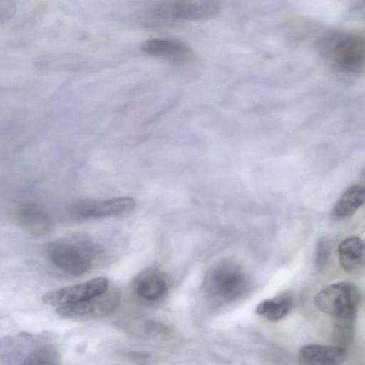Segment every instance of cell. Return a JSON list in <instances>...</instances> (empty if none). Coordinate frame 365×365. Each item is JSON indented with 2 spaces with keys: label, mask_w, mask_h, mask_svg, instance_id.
<instances>
[{
  "label": "cell",
  "mask_w": 365,
  "mask_h": 365,
  "mask_svg": "<svg viewBox=\"0 0 365 365\" xmlns=\"http://www.w3.org/2000/svg\"><path fill=\"white\" fill-rule=\"evenodd\" d=\"M316 48L322 59L336 72L354 76L364 71L365 38L358 31L330 29L318 38Z\"/></svg>",
  "instance_id": "6da1fadb"
},
{
  "label": "cell",
  "mask_w": 365,
  "mask_h": 365,
  "mask_svg": "<svg viewBox=\"0 0 365 365\" xmlns=\"http://www.w3.org/2000/svg\"><path fill=\"white\" fill-rule=\"evenodd\" d=\"M102 252L101 245L81 236L56 239L44 247L45 255L50 262L72 277H80L87 273Z\"/></svg>",
  "instance_id": "7a4b0ae2"
},
{
  "label": "cell",
  "mask_w": 365,
  "mask_h": 365,
  "mask_svg": "<svg viewBox=\"0 0 365 365\" xmlns=\"http://www.w3.org/2000/svg\"><path fill=\"white\" fill-rule=\"evenodd\" d=\"M250 280L237 264L223 261L214 264L207 271L202 284L206 297L218 305L235 302L250 289Z\"/></svg>",
  "instance_id": "3957f363"
},
{
  "label": "cell",
  "mask_w": 365,
  "mask_h": 365,
  "mask_svg": "<svg viewBox=\"0 0 365 365\" xmlns=\"http://www.w3.org/2000/svg\"><path fill=\"white\" fill-rule=\"evenodd\" d=\"M359 298L355 284L340 282L321 289L314 303L319 310L339 320H351L357 312Z\"/></svg>",
  "instance_id": "277c9868"
},
{
  "label": "cell",
  "mask_w": 365,
  "mask_h": 365,
  "mask_svg": "<svg viewBox=\"0 0 365 365\" xmlns=\"http://www.w3.org/2000/svg\"><path fill=\"white\" fill-rule=\"evenodd\" d=\"M220 5L217 0H163L152 9L155 18L185 21H207L217 17Z\"/></svg>",
  "instance_id": "5b68a950"
},
{
  "label": "cell",
  "mask_w": 365,
  "mask_h": 365,
  "mask_svg": "<svg viewBox=\"0 0 365 365\" xmlns=\"http://www.w3.org/2000/svg\"><path fill=\"white\" fill-rule=\"evenodd\" d=\"M120 296L116 291L107 290L91 299L57 307L56 312L62 318L74 320L101 319L118 308Z\"/></svg>",
  "instance_id": "8992f818"
},
{
  "label": "cell",
  "mask_w": 365,
  "mask_h": 365,
  "mask_svg": "<svg viewBox=\"0 0 365 365\" xmlns=\"http://www.w3.org/2000/svg\"><path fill=\"white\" fill-rule=\"evenodd\" d=\"M135 201L130 197H117L107 200H81L68 207L71 217L77 220L115 216L131 211Z\"/></svg>",
  "instance_id": "52a82bcc"
},
{
  "label": "cell",
  "mask_w": 365,
  "mask_h": 365,
  "mask_svg": "<svg viewBox=\"0 0 365 365\" xmlns=\"http://www.w3.org/2000/svg\"><path fill=\"white\" fill-rule=\"evenodd\" d=\"M108 288V280L98 277L89 281L59 288L44 294L42 301L50 306H61L91 299L103 294Z\"/></svg>",
  "instance_id": "ba28073f"
},
{
  "label": "cell",
  "mask_w": 365,
  "mask_h": 365,
  "mask_svg": "<svg viewBox=\"0 0 365 365\" xmlns=\"http://www.w3.org/2000/svg\"><path fill=\"white\" fill-rule=\"evenodd\" d=\"M140 49L146 55L164 59L175 64L187 63L195 58V53L190 47L175 39H148L142 43Z\"/></svg>",
  "instance_id": "9c48e42d"
},
{
  "label": "cell",
  "mask_w": 365,
  "mask_h": 365,
  "mask_svg": "<svg viewBox=\"0 0 365 365\" xmlns=\"http://www.w3.org/2000/svg\"><path fill=\"white\" fill-rule=\"evenodd\" d=\"M169 280L163 272L149 269L139 274L134 280L135 294L148 302H155L163 299L169 289Z\"/></svg>",
  "instance_id": "30bf717a"
},
{
  "label": "cell",
  "mask_w": 365,
  "mask_h": 365,
  "mask_svg": "<svg viewBox=\"0 0 365 365\" xmlns=\"http://www.w3.org/2000/svg\"><path fill=\"white\" fill-rule=\"evenodd\" d=\"M16 217L21 227L33 235H48L54 230V223L49 215L34 204L24 203L19 206Z\"/></svg>",
  "instance_id": "8fae6325"
},
{
  "label": "cell",
  "mask_w": 365,
  "mask_h": 365,
  "mask_svg": "<svg viewBox=\"0 0 365 365\" xmlns=\"http://www.w3.org/2000/svg\"><path fill=\"white\" fill-rule=\"evenodd\" d=\"M346 356V349L338 345L310 344L301 347L298 352L299 363L305 365H337Z\"/></svg>",
  "instance_id": "7c38bea8"
},
{
  "label": "cell",
  "mask_w": 365,
  "mask_h": 365,
  "mask_svg": "<svg viewBox=\"0 0 365 365\" xmlns=\"http://www.w3.org/2000/svg\"><path fill=\"white\" fill-rule=\"evenodd\" d=\"M341 267L351 274L360 272L364 266V242L358 237H349L341 241L338 247Z\"/></svg>",
  "instance_id": "4fadbf2b"
},
{
  "label": "cell",
  "mask_w": 365,
  "mask_h": 365,
  "mask_svg": "<svg viewBox=\"0 0 365 365\" xmlns=\"http://www.w3.org/2000/svg\"><path fill=\"white\" fill-rule=\"evenodd\" d=\"M364 188L358 185L348 188L334 204L330 215L338 222L351 217L364 202Z\"/></svg>",
  "instance_id": "5bb4252c"
},
{
  "label": "cell",
  "mask_w": 365,
  "mask_h": 365,
  "mask_svg": "<svg viewBox=\"0 0 365 365\" xmlns=\"http://www.w3.org/2000/svg\"><path fill=\"white\" fill-rule=\"evenodd\" d=\"M293 298L289 293L284 292L279 295L262 301L256 307V313L269 321L283 319L290 312Z\"/></svg>",
  "instance_id": "9a60e30c"
},
{
  "label": "cell",
  "mask_w": 365,
  "mask_h": 365,
  "mask_svg": "<svg viewBox=\"0 0 365 365\" xmlns=\"http://www.w3.org/2000/svg\"><path fill=\"white\" fill-rule=\"evenodd\" d=\"M58 353L51 346H44L26 356L24 364H53L58 363Z\"/></svg>",
  "instance_id": "2e32d148"
},
{
  "label": "cell",
  "mask_w": 365,
  "mask_h": 365,
  "mask_svg": "<svg viewBox=\"0 0 365 365\" xmlns=\"http://www.w3.org/2000/svg\"><path fill=\"white\" fill-rule=\"evenodd\" d=\"M330 255V245L326 237H321L315 247L314 261L316 268L322 271L326 267Z\"/></svg>",
  "instance_id": "e0dca14e"
},
{
  "label": "cell",
  "mask_w": 365,
  "mask_h": 365,
  "mask_svg": "<svg viewBox=\"0 0 365 365\" xmlns=\"http://www.w3.org/2000/svg\"><path fill=\"white\" fill-rule=\"evenodd\" d=\"M16 11V5L13 0H0V26L11 19Z\"/></svg>",
  "instance_id": "ac0fdd59"
}]
</instances>
